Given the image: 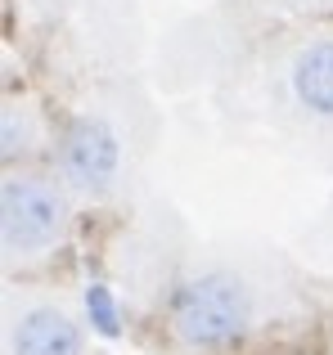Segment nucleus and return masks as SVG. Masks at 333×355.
Wrapping results in <instances>:
<instances>
[{
    "instance_id": "1",
    "label": "nucleus",
    "mask_w": 333,
    "mask_h": 355,
    "mask_svg": "<svg viewBox=\"0 0 333 355\" xmlns=\"http://www.w3.org/2000/svg\"><path fill=\"white\" fill-rule=\"evenodd\" d=\"M248 320H253L248 288L221 270L180 284L171 297V324L189 347H230L234 338H244Z\"/></svg>"
},
{
    "instance_id": "6",
    "label": "nucleus",
    "mask_w": 333,
    "mask_h": 355,
    "mask_svg": "<svg viewBox=\"0 0 333 355\" xmlns=\"http://www.w3.org/2000/svg\"><path fill=\"white\" fill-rule=\"evenodd\" d=\"M86 315H90V329H95L99 338H117V333H122L117 297L108 293L104 284H90V288H86Z\"/></svg>"
},
{
    "instance_id": "2",
    "label": "nucleus",
    "mask_w": 333,
    "mask_h": 355,
    "mask_svg": "<svg viewBox=\"0 0 333 355\" xmlns=\"http://www.w3.org/2000/svg\"><path fill=\"white\" fill-rule=\"evenodd\" d=\"M63 225V202L45 180L9 175L0 184V234L9 252H36L45 248Z\"/></svg>"
},
{
    "instance_id": "3",
    "label": "nucleus",
    "mask_w": 333,
    "mask_h": 355,
    "mask_svg": "<svg viewBox=\"0 0 333 355\" xmlns=\"http://www.w3.org/2000/svg\"><path fill=\"white\" fill-rule=\"evenodd\" d=\"M59 157H63V175L77 189H108L117 175V162H122V148H117V135L104 117H77L63 130Z\"/></svg>"
},
{
    "instance_id": "4",
    "label": "nucleus",
    "mask_w": 333,
    "mask_h": 355,
    "mask_svg": "<svg viewBox=\"0 0 333 355\" xmlns=\"http://www.w3.org/2000/svg\"><path fill=\"white\" fill-rule=\"evenodd\" d=\"M9 347L14 355H81V333L63 311H27Z\"/></svg>"
},
{
    "instance_id": "5",
    "label": "nucleus",
    "mask_w": 333,
    "mask_h": 355,
    "mask_svg": "<svg viewBox=\"0 0 333 355\" xmlns=\"http://www.w3.org/2000/svg\"><path fill=\"white\" fill-rule=\"evenodd\" d=\"M293 95L316 117H333V36L311 41L293 59Z\"/></svg>"
}]
</instances>
